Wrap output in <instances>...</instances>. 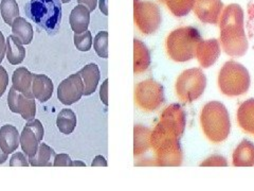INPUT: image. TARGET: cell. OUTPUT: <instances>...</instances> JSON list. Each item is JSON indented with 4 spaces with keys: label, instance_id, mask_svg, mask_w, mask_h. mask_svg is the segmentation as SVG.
Instances as JSON below:
<instances>
[{
    "label": "cell",
    "instance_id": "cell-39",
    "mask_svg": "<svg viewBox=\"0 0 254 191\" xmlns=\"http://www.w3.org/2000/svg\"><path fill=\"white\" fill-rule=\"evenodd\" d=\"M5 54H6V39L4 38L1 32H0V64L2 63Z\"/></svg>",
    "mask_w": 254,
    "mask_h": 191
},
{
    "label": "cell",
    "instance_id": "cell-10",
    "mask_svg": "<svg viewBox=\"0 0 254 191\" xmlns=\"http://www.w3.org/2000/svg\"><path fill=\"white\" fill-rule=\"evenodd\" d=\"M84 96V83L79 73L63 80L58 89V98L64 105H72Z\"/></svg>",
    "mask_w": 254,
    "mask_h": 191
},
{
    "label": "cell",
    "instance_id": "cell-4",
    "mask_svg": "<svg viewBox=\"0 0 254 191\" xmlns=\"http://www.w3.org/2000/svg\"><path fill=\"white\" fill-rule=\"evenodd\" d=\"M150 146L153 147L157 163L162 167H179L182 165V150L179 138L158 123L150 135Z\"/></svg>",
    "mask_w": 254,
    "mask_h": 191
},
{
    "label": "cell",
    "instance_id": "cell-29",
    "mask_svg": "<svg viewBox=\"0 0 254 191\" xmlns=\"http://www.w3.org/2000/svg\"><path fill=\"white\" fill-rule=\"evenodd\" d=\"M166 7L176 16V17H184L193 9L195 0H160Z\"/></svg>",
    "mask_w": 254,
    "mask_h": 191
},
{
    "label": "cell",
    "instance_id": "cell-3",
    "mask_svg": "<svg viewBox=\"0 0 254 191\" xmlns=\"http://www.w3.org/2000/svg\"><path fill=\"white\" fill-rule=\"evenodd\" d=\"M202 39L199 31L194 27H180L166 37L165 49L175 62H188L196 58L197 46Z\"/></svg>",
    "mask_w": 254,
    "mask_h": 191
},
{
    "label": "cell",
    "instance_id": "cell-45",
    "mask_svg": "<svg viewBox=\"0 0 254 191\" xmlns=\"http://www.w3.org/2000/svg\"><path fill=\"white\" fill-rule=\"evenodd\" d=\"M70 1H71V0H62L63 3H68V2H70Z\"/></svg>",
    "mask_w": 254,
    "mask_h": 191
},
{
    "label": "cell",
    "instance_id": "cell-12",
    "mask_svg": "<svg viewBox=\"0 0 254 191\" xmlns=\"http://www.w3.org/2000/svg\"><path fill=\"white\" fill-rule=\"evenodd\" d=\"M159 123H161L166 130L176 135L180 139L185 133L187 125L186 110L177 103H173L163 110Z\"/></svg>",
    "mask_w": 254,
    "mask_h": 191
},
{
    "label": "cell",
    "instance_id": "cell-8",
    "mask_svg": "<svg viewBox=\"0 0 254 191\" xmlns=\"http://www.w3.org/2000/svg\"><path fill=\"white\" fill-rule=\"evenodd\" d=\"M134 100L137 105L143 110H156L165 101L163 86L152 79L142 81L134 90Z\"/></svg>",
    "mask_w": 254,
    "mask_h": 191
},
{
    "label": "cell",
    "instance_id": "cell-2",
    "mask_svg": "<svg viewBox=\"0 0 254 191\" xmlns=\"http://www.w3.org/2000/svg\"><path fill=\"white\" fill-rule=\"evenodd\" d=\"M200 125L205 137L213 143L225 141L231 131L227 107L218 101L208 102L200 111Z\"/></svg>",
    "mask_w": 254,
    "mask_h": 191
},
{
    "label": "cell",
    "instance_id": "cell-25",
    "mask_svg": "<svg viewBox=\"0 0 254 191\" xmlns=\"http://www.w3.org/2000/svg\"><path fill=\"white\" fill-rule=\"evenodd\" d=\"M55 155V151L51 147L41 142L36 153L29 156V163L33 167H51L53 166L52 161H54Z\"/></svg>",
    "mask_w": 254,
    "mask_h": 191
},
{
    "label": "cell",
    "instance_id": "cell-37",
    "mask_svg": "<svg viewBox=\"0 0 254 191\" xmlns=\"http://www.w3.org/2000/svg\"><path fill=\"white\" fill-rule=\"evenodd\" d=\"M7 85H9V75L2 66H0V97L3 96Z\"/></svg>",
    "mask_w": 254,
    "mask_h": 191
},
{
    "label": "cell",
    "instance_id": "cell-36",
    "mask_svg": "<svg viewBox=\"0 0 254 191\" xmlns=\"http://www.w3.org/2000/svg\"><path fill=\"white\" fill-rule=\"evenodd\" d=\"M54 167H72V161L68 154H57L54 157Z\"/></svg>",
    "mask_w": 254,
    "mask_h": 191
},
{
    "label": "cell",
    "instance_id": "cell-14",
    "mask_svg": "<svg viewBox=\"0 0 254 191\" xmlns=\"http://www.w3.org/2000/svg\"><path fill=\"white\" fill-rule=\"evenodd\" d=\"M193 11L201 22L216 25L224 11V3L221 0H195Z\"/></svg>",
    "mask_w": 254,
    "mask_h": 191
},
{
    "label": "cell",
    "instance_id": "cell-33",
    "mask_svg": "<svg viewBox=\"0 0 254 191\" xmlns=\"http://www.w3.org/2000/svg\"><path fill=\"white\" fill-rule=\"evenodd\" d=\"M246 28H247L248 37L252 42L254 49V0H249L247 4V20H246Z\"/></svg>",
    "mask_w": 254,
    "mask_h": 191
},
{
    "label": "cell",
    "instance_id": "cell-9",
    "mask_svg": "<svg viewBox=\"0 0 254 191\" xmlns=\"http://www.w3.org/2000/svg\"><path fill=\"white\" fill-rule=\"evenodd\" d=\"M134 21L143 34H153L161 25L160 10L154 2L134 0Z\"/></svg>",
    "mask_w": 254,
    "mask_h": 191
},
{
    "label": "cell",
    "instance_id": "cell-41",
    "mask_svg": "<svg viewBox=\"0 0 254 191\" xmlns=\"http://www.w3.org/2000/svg\"><path fill=\"white\" fill-rule=\"evenodd\" d=\"M92 167H107V162L106 159L103 157L102 155H98L95 156V158L93 159V162L91 164Z\"/></svg>",
    "mask_w": 254,
    "mask_h": 191
},
{
    "label": "cell",
    "instance_id": "cell-27",
    "mask_svg": "<svg viewBox=\"0 0 254 191\" xmlns=\"http://www.w3.org/2000/svg\"><path fill=\"white\" fill-rule=\"evenodd\" d=\"M134 133V147H133V154L134 156L141 155L145 153L150 147V135L152 131L148 127L143 125H134L133 129Z\"/></svg>",
    "mask_w": 254,
    "mask_h": 191
},
{
    "label": "cell",
    "instance_id": "cell-7",
    "mask_svg": "<svg viewBox=\"0 0 254 191\" xmlns=\"http://www.w3.org/2000/svg\"><path fill=\"white\" fill-rule=\"evenodd\" d=\"M206 87V77L200 68H190L185 70L178 77L175 91L179 100L190 103L197 100L204 93Z\"/></svg>",
    "mask_w": 254,
    "mask_h": 191
},
{
    "label": "cell",
    "instance_id": "cell-13",
    "mask_svg": "<svg viewBox=\"0 0 254 191\" xmlns=\"http://www.w3.org/2000/svg\"><path fill=\"white\" fill-rule=\"evenodd\" d=\"M7 105L12 113L19 114L25 120H32L36 115V103L34 98H29L27 96L16 91L12 86L7 96Z\"/></svg>",
    "mask_w": 254,
    "mask_h": 191
},
{
    "label": "cell",
    "instance_id": "cell-26",
    "mask_svg": "<svg viewBox=\"0 0 254 191\" xmlns=\"http://www.w3.org/2000/svg\"><path fill=\"white\" fill-rule=\"evenodd\" d=\"M12 33L17 37L21 42L22 45H29L31 44L32 39H33V27H32L31 23L26 21L23 17H16L12 23Z\"/></svg>",
    "mask_w": 254,
    "mask_h": 191
},
{
    "label": "cell",
    "instance_id": "cell-43",
    "mask_svg": "<svg viewBox=\"0 0 254 191\" xmlns=\"http://www.w3.org/2000/svg\"><path fill=\"white\" fill-rule=\"evenodd\" d=\"M7 156H9V154H6L4 151L1 148H0V165L6 162Z\"/></svg>",
    "mask_w": 254,
    "mask_h": 191
},
{
    "label": "cell",
    "instance_id": "cell-35",
    "mask_svg": "<svg viewBox=\"0 0 254 191\" xmlns=\"http://www.w3.org/2000/svg\"><path fill=\"white\" fill-rule=\"evenodd\" d=\"M29 166H30L29 159L21 152L14 153L10 159V167H29Z\"/></svg>",
    "mask_w": 254,
    "mask_h": 191
},
{
    "label": "cell",
    "instance_id": "cell-24",
    "mask_svg": "<svg viewBox=\"0 0 254 191\" xmlns=\"http://www.w3.org/2000/svg\"><path fill=\"white\" fill-rule=\"evenodd\" d=\"M26 58V49L15 35L6 38V59L12 65H19Z\"/></svg>",
    "mask_w": 254,
    "mask_h": 191
},
{
    "label": "cell",
    "instance_id": "cell-44",
    "mask_svg": "<svg viewBox=\"0 0 254 191\" xmlns=\"http://www.w3.org/2000/svg\"><path fill=\"white\" fill-rule=\"evenodd\" d=\"M72 167H86V164L81 161H75L72 162Z\"/></svg>",
    "mask_w": 254,
    "mask_h": 191
},
{
    "label": "cell",
    "instance_id": "cell-34",
    "mask_svg": "<svg viewBox=\"0 0 254 191\" xmlns=\"http://www.w3.org/2000/svg\"><path fill=\"white\" fill-rule=\"evenodd\" d=\"M201 167H227V159L221 155H212L200 164Z\"/></svg>",
    "mask_w": 254,
    "mask_h": 191
},
{
    "label": "cell",
    "instance_id": "cell-5",
    "mask_svg": "<svg viewBox=\"0 0 254 191\" xmlns=\"http://www.w3.org/2000/svg\"><path fill=\"white\" fill-rule=\"evenodd\" d=\"M62 0H30L25 6L27 17L49 35L58 33L62 23Z\"/></svg>",
    "mask_w": 254,
    "mask_h": 191
},
{
    "label": "cell",
    "instance_id": "cell-31",
    "mask_svg": "<svg viewBox=\"0 0 254 191\" xmlns=\"http://www.w3.org/2000/svg\"><path fill=\"white\" fill-rule=\"evenodd\" d=\"M93 49L100 58H108V32L101 31L93 39Z\"/></svg>",
    "mask_w": 254,
    "mask_h": 191
},
{
    "label": "cell",
    "instance_id": "cell-18",
    "mask_svg": "<svg viewBox=\"0 0 254 191\" xmlns=\"http://www.w3.org/2000/svg\"><path fill=\"white\" fill-rule=\"evenodd\" d=\"M20 143V135L17 131V127L5 124L0 127V148L6 154H11L17 150Z\"/></svg>",
    "mask_w": 254,
    "mask_h": 191
},
{
    "label": "cell",
    "instance_id": "cell-6",
    "mask_svg": "<svg viewBox=\"0 0 254 191\" xmlns=\"http://www.w3.org/2000/svg\"><path fill=\"white\" fill-rule=\"evenodd\" d=\"M217 83L222 94L228 97H237L249 91L251 79L248 69L241 63L228 61L219 71Z\"/></svg>",
    "mask_w": 254,
    "mask_h": 191
},
{
    "label": "cell",
    "instance_id": "cell-22",
    "mask_svg": "<svg viewBox=\"0 0 254 191\" xmlns=\"http://www.w3.org/2000/svg\"><path fill=\"white\" fill-rule=\"evenodd\" d=\"M84 83V96L92 95L97 90L101 79L100 69L97 64L91 63L78 71Z\"/></svg>",
    "mask_w": 254,
    "mask_h": 191
},
{
    "label": "cell",
    "instance_id": "cell-1",
    "mask_svg": "<svg viewBox=\"0 0 254 191\" xmlns=\"http://www.w3.org/2000/svg\"><path fill=\"white\" fill-rule=\"evenodd\" d=\"M222 50L231 58H241L248 51L249 42L244 27V11L241 5L229 4L219 19Z\"/></svg>",
    "mask_w": 254,
    "mask_h": 191
},
{
    "label": "cell",
    "instance_id": "cell-38",
    "mask_svg": "<svg viewBox=\"0 0 254 191\" xmlns=\"http://www.w3.org/2000/svg\"><path fill=\"white\" fill-rule=\"evenodd\" d=\"M100 98L105 105H108V80H105L100 89Z\"/></svg>",
    "mask_w": 254,
    "mask_h": 191
},
{
    "label": "cell",
    "instance_id": "cell-16",
    "mask_svg": "<svg viewBox=\"0 0 254 191\" xmlns=\"http://www.w3.org/2000/svg\"><path fill=\"white\" fill-rule=\"evenodd\" d=\"M236 119L238 125L250 135L254 136V99L244 101L237 109Z\"/></svg>",
    "mask_w": 254,
    "mask_h": 191
},
{
    "label": "cell",
    "instance_id": "cell-11",
    "mask_svg": "<svg viewBox=\"0 0 254 191\" xmlns=\"http://www.w3.org/2000/svg\"><path fill=\"white\" fill-rule=\"evenodd\" d=\"M45 130L42 122L38 119H32L28 121L20 134V146L23 153L32 156L36 153L39 143L43 140Z\"/></svg>",
    "mask_w": 254,
    "mask_h": 191
},
{
    "label": "cell",
    "instance_id": "cell-32",
    "mask_svg": "<svg viewBox=\"0 0 254 191\" xmlns=\"http://www.w3.org/2000/svg\"><path fill=\"white\" fill-rule=\"evenodd\" d=\"M73 41L74 45L76 47V49L83 52H87L91 49L92 47V35L90 31H85L81 34H76L74 33L73 36Z\"/></svg>",
    "mask_w": 254,
    "mask_h": 191
},
{
    "label": "cell",
    "instance_id": "cell-30",
    "mask_svg": "<svg viewBox=\"0 0 254 191\" xmlns=\"http://www.w3.org/2000/svg\"><path fill=\"white\" fill-rule=\"evenodd\" d=\"M0 13L6 25L12 26L16 17L19 16V7L16 0H1L0 2Z\"/></svg>",
    "mask_w": 254,
    "mask_h": 191
},
{
    "label": "cell",
    "instance_id": "cell-28",
    "mask_svg": "<svg viewBox=\"0 0 254 191\" xmlns=\"http://www.w3.org/2000/svg\"><path fill=\"white\" fill-rule=\"evenodd\" d=\"M76 123V116L74 111L71 110L70 108H64L58 115L57 126L60 132L63 134L69 135L72 133L75 129Z\"/></svg>",
    "mask_w": 254,
    "mask_h": 191
},
{
    "label": "cell",
    "instance_id": "cell-40",
    "mask_svg": "<svg viewBox=\"0 0 254 191\" xmlns=\"http://www.w3.org/2000/svg\"><path fill=\"white\" fill-rule=\"evenodd\" d=\"M78 4H84L89 9L90 12H93L95 9H97L98 5V0H77Z\"/></svg>",
    "mask_w": 254,
    "mask_h": 191
},
{
    "label": "cell",
    "instance_id": "cell-17",
    "mask_svg": "<svg viewBox=\"0 0 254 191\" xmlns=\"http://www.w3.org/2000/svg\"><path fill=\"white\" fill-rule=\"evenodd\" d=\"M53 82L52 80L46 75H33V81H32V93L34 98L42 103L50 100L53 94Z\"/></svg>",
    "mask_w": 254,
    "mask_h": 191
},
{
    "label": "cell",
    "instance_id": "cell-19",
    "mask_svg": "<svg viewBox=\"0 0 254 191\" xmlns=\"http://www.w3.org/2000/svg\"><path fill=\"white\" fill-rule=\"evenodd\" d=\"M70 26L76 34H81L88 30L90 22V11L84 4H78L71 11L69 16Z\"/></svg>",
    "mask_w": 254,
    "mask_h": 191
},
{
    "label": "cell",
    "instance_id": "cell-20",
    "mask_svg": "<svg viewBox=\"0 0 254 191\" xmlns=\"http://www.w3.org/2000/svg\"><path fill=\"white\" fill-rule=\"evenodd\" d=\"M32 81H33V74H31L26 67H19L13 73V87L29 98H34V95L32 93Z\"/></svg>",
    "mask_w": 254,
    "mask_h": 191
},
{
    "label": "cell",
    "instance_id": "cell-23",
    "mask_svg": "<svg viewBox=\"0 0 254 191\" xmlns=\"http://www.w3.org/2000/svg\"><path fill=\"white\" fill-rule=\"evenodd\" d=\"M150 65L148 48L139 39H133V71L134 74L144 73Z\"/></svg>",
    "mask_w": 254,
    "mask_h": 191
},
{
    "label": "cell",
    "instance_id": "cell-21",
    "mask_svg": "<svg viewBox=\"0 0 254 191\" xmlns=\"http://www.w3.org/2000/svg\"><path fill=\"white\" fill-rule=\"evenodd\" d=\"M234 167H253L254 166V143L249 140H243L233 152Z\"/></svg>",
    "mask_w": 254,
    "mask_h": 191
},
{
    "label": "cell",
    "instance_id": "cell-15",
    "mask_svg": "<svg viewBox=\"0 0 254 191\" xmlns=\"http://www.w3.org/2000/svg\"><path fill=\"white\" fill-rule=\"evenodd\" d=\"M220 52V44L217 39H201L197 46L196 58L202 68H209L218 60Z\"/></svg>",
    "mask_w": 254,
    "mask_h": 191
},
{
    "label": "cell",
    "instance_id": "cell-42",
    "mask_svg": "<svg viewBox=\"0 0 254 191\" xmlns=\"http://www.w3.org/2000/svg\"><path fill=\"white\" fill-rule=\"evenodd\" d=\"M99 7L105 16L108 15V0H99Z\"/></svg>",
    "mask_w": 254,
    "mask_h": 191
}]
</instances>
